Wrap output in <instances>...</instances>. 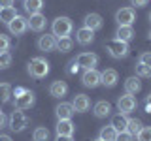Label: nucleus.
Here are the masks:
<instances>
[{"instance_id":"ddd939ff","label":"nucleus","mask_w":151,"mask_h":141,"mask_svg":"<svg viewBox=\"0 0 151 141\" xmlns=\"http://www.w3.org/2000/svg\"><path fill=\"white\" fill-rule=\"evenodd\" d=\"M72 107H74L76 113H85L91 107V100H89V96H85V94H78L72 102Z\"/></svg>"},{"instance_id":"c85d7f7f","label":"nucleus","mask_w":151,"mask_h":141,"mask_svg":"<svg viewBox=\"0 0 151 141\" xmlns=\"http://www.w3.org/2000/svg\"><path fill=\"white\" fill-rule=\"evenodd\" d=\"M47 137H49V130L44 128V126L36 128L34 134H32V139H34V141H47Z\"/></svg>"},{"instance_id":"9d476101","label":"nucleus","mask_w":151,"mask_h":141,"mask_svg":"<svg viewBox=\"0 0 151 141\" xmlns=\"http://www.w3.org/2000/svg\"><path fill=\"white\" fill-rule=\"evenodd\" d=\"M38 47H40V51H45V53L55 51V49H57V38H55L53 34H44V36H40V40H38Z\"/></svg>"},{"instance_id":"4468645a","label":"nucleus","mask_w":151,"mask_h":141,"mask_svg":"<svg viewBox=\"0 0 151 141\" xmlns=\"http://www.w3.org/2000/svg\"><path fill=\"white\" fill-rule=\"evenodd\" d=\"M102 17L98 15V13H89V15H85V21H83V25L85 28H89V30H100L102 28Z\"/></svg>"},{"instance_id":"f03ea898","label":"nucleus","mask_w":151,"mask_h":141,"mask_svg":"<svg viewBox=\"0 0 151 141\" xmlns=\"http://www.w3.org/2000/svg\"><path fill=\"white\" fill-rule=\"evenodd\" d=\"M72 32V21L68 17H57L53 21V36L55 38H66Z\"/></svg>"},{"instance_id":"bb28decb","label":"nucleus","mask_w":151,"mask_h":141,"mask_svg":"<svg viewBox=\"0 0 151 141\" xmlns=\"http://www.w3.org/2000/svg\"><path fill=\"white\" fill-rule=\"evenodd\" d=\"M100 139L102 141H115L117 139V132L113 130V126H104V128L100 130Z\"/></svg>"},{"instance_id":"393cba45","label":"nucleus","mask_w":151,"mask_h":141,"mask_svg":"<svg viewBox=\"0 0 151 141\" xmlns=\"http://www.w3.org/2000/svg\"><path fill=\"white\" fill-rule=\"evenodd\" d=\"M142 128H144V124L140 119H127V132L130 135H138Z\"/></svg>"},{"instance_id":"dca6fc26","label":"nucleus","mask_w":151,"mask_h":141,"mask_svg":"<svg viewBox=\"0 0 151 141\" xmlns=\"http://www.w3.org/2000/svg\"><path fill=\"white\" fill-rule=\"evenodd\" d=\"M111 113V103L106 102V100H100L94 103V117H98V119H106V117H110Z\"/></svg>"},{"instance_id":"09e8293b","label":"nucleus","mask_w":151,"mask_h":141,"mask_svg":"<svg viewBox=\"0 0 151 141\" xmlns=\"http://www.w3.org/2000/svg\"><path fill=\"white\" fill-rule=\"evenodd\" d=\"M0 113H2V111H0Z\"/></svg>"},{"instance_id":"7ed1b4c3","label":"nucleus","mask_w":151,"mask_h":141,"mask_svg":"<svg viewBox=\"0 0 151 141\" xmlns=\"http://www.w3.org/2000/svg\"><path fill=\"white\" fill-rule=\"evenodd\" d=\"M8 126H9L13 132H21V130H25L27 126H28V117H27L23 111L15 109V111L12 113V117L8 119Z\"/></svg>"},{"instance_id":"a18cd8bd","label":"nucleus","mask_w":151,"mask_h":141,"mask_svg":"<svg viewBox=\"0 0 151 141\" xmlns=\"http://www.w3.org/2000/svg\"><path fill=\"white\" fill-rule=\"evenodd\" d=\"M94 141H102V139H100V137H98V139H94Z\"/></svg>"},{"instance_id":"39448f33","label":"nucleus","mask_w":151,"mask_h":141,"mask_svg":"<svg viewBox=\"0 0 151 141\" xmlns=\"http://www.w3.org/2000/svg\"><path fill=\"white\" fill-rule=\"evenodd\" d=\"M115 21L119 26H132V23L136 21V13L132 8H121L115 13Z\"/></svg>"},{"instance_id":"6e6552de","label":"nucleus","mask_w":151,"mask_h":141,"mask_svg":"<svg viewBox=\"0 0 151 141\" xmlns=\"http://www.w3.org/2000/svg\"><path fill=\"white\" fill-rule=\"evenodd\" d=\"M34 103V92L32 90H25L21 94V96L15 98V102H13V105H15V109L23 111V109H28V107Z\"/></svg>"},{"instance_id":"7c9ffc66","label":"nucleus","mask_w":151,"mask_h":141,"mask_svg":"<svg viewBox=\"0 0 151 141\" xmlns=\"http://www.w3.org/2000/svg\"><path fill=\"white\" fill-rule=\"evenodd\" d=\"M136 75H140V77H151V66L138 64L136 66Z\"/></svg>"},{"instance_id":"0eeeda50","label":"nucleus","mask_w":151,"mask_h":141,"mask_svg":"<svg viewBox=\"0 0 151 141\" xmlns=\"http://www.w3.org/2000/svg\"><path fill=\"white\" fill-rule=\"evenodd\" d=\"M81 83L85 85V87H89V88L98 87V85H100V72H96L94 68L85 70L83 75H81Z\"/></svg>"},{"instance_id":"58836bf2","label":"nucleus","mask_w":151,"mask_h":141,"mask_svg":"<svg viewBox=\"0 0 151 141\" xmlns=\"http://www.w3.org/2000/svg\"><path fill=\"white\" fill-rule=\"evenodd\" d=\"M132 2V6H136V8H144L145 4H147V0H130Z\"/></svg>"},{"instance_id":"b1692460","label":"nucleus","mask_w":151,"mask_h":141,"mask_svg":"<svg viewBox=\"0 0 151 141\" xmlns=\"http://www.w3.org/2000/svg\"><path fill=\"white\" fill-rule=\"evenodd\" d=\"M111 126H113V130H115L117 134H121V132H127V117L121 115V113H117V115L111 119Z\"/></svg>"},{"instance_id":"f8f14e48","label":"nucleus","mask_w":151,"mask_h":141,"mask_svg":"<svg viewBox=\"0 0 151 141\" xmlns=\"http://www.w3.org/2000/svg\"><path fill=\"white\" fill-rule=\"evenodd\" d=\"M8 28H9V32H12L13 36H21V34H25V30L28 28L27 19H23V17H19V15H17V17L8 25Z\"/></svg>"},{"instance_id":"f257e3e1","label":"nucleus","mask_w":151,"mask_h":141,"mask_svg":"<svg viewBox=\"0 0 151 141\" xmlns=\"http://www.w3.org/2000/svg\"><path fill=\"white\" fill-rule=\"evenodd\" d=\"M28 73L36 79L45 77V75L49 73V62H47L45 58H42V56H36V58H32L30 62H28Z\"/></svg>"},{"instance_id":"473e14b6","label":"nucleus","mask_w":151,"mask_h":141,"mask_svg":"<svg viewBox=\"0 0 151 141\" xmlns=\"http://www.w3.org/2000/svg\"><path fill=\"white\" fill-rule=\"evenodd\" d=\"M138 141H151V128H142L140 134L136 135Z\"/></svg>"},{"instance_id":"9b49d317","label":"nucleus","mask_w":151,"mask_h":141,"mask_svg":"<svg viewBox=\"0 0 151 141\" xmlns=\"http://www.w3.org/2000/svg\"><path fill=\"white\" fill-rule=\"evenodd\" d=\"M45 15H42V13H34V15H30V19H27L28 28L34 32H42L45 28Z\"/></svg>"},{"instance_id":"6ab92c4d","label":"nucleus","mask_w":151,"mask_h":141,"mask_svg":"<svg viewBox=\"0 0 151 141\" xmlns=\"http://www.w3.org/2000/svg\"><path fill=\"white\" fill-rule=\"evenodd\" d=\"M66 92H68V85H66L64 81H53L49 87V94L55 98H63L66 96Z\"/></svg>"},{"instance_id":"ea45409f","label":"nucleus","mask_w":151,"mask_h":141,"mask_svg":"<svg viewBox=\"0 0 151 141\" xmlns=\"http://www.w3.org/2000/svg\"><path fill=\"white\" fill-rule=\"evenodd\" d=\"M78 70H79V66L76 64V62H72V64H70V68H68V73L74 75V73H78Z\"/></svg>"},{"instance_id":"c756f323","label":"nucleus","mask_w":151,"mask_h":141,"mask_svg":"<svg viewBox=\"0 0 151 141\" xmlns=\"http://www.w3.org/2000/svg\"><path fill=\"white\" fill-rule=\"evenodd\" d=\"M9 96H12V87H9L8 83L0 85V103L9 102Z\"/></svg>"},{"instance_id":"2f4dec72","label":"nucleus","mask_w":151,"mask_h":141,"mask_svg":"<svg viewBox=\"0 0 151 141\" xmlns=\"http://www.w3.org/2000/svg\"><path fill=\"white\" fill-rule=\"evenodd\" d=\"M9 64H12V55L8 51L6 53H0V70H6Z\"/></svg>"},{"instance_id":"4c0bfd02","label":"nucleus","mask_w":151,"mask_h":141,"mask_svg":"<svg viewBox=\"0 0 151 141\" xmlns=\"http://www.w3.org/2000/svg\"><path fill=\"white\" fill-rule=\"evenodd\" d=\"M6 126H8V117L4 115V113H0V130L6 128Z\"/></svg>"},{"instance_id":"aec40b11","label":"nucleus","mask_w":151,"mask_h":141,"mask_svg":"<svg viewBox=\"0 0 151 141\" xmlns=\"http://www.w3.org/2000/svg\"><path fill=\"white\" fill-rule=\"evenodd\" d=\"M125 90L127 94H130V96H134V94H138L142 90V83H140V79L138 77H129L125 81Z\"/></svg>"},{"instance_id":"49530a36","label":"nucleus","mask_w":151,"mask_h":141,"mask_svg":"<svg viewBox=\"0 0 151 141\" xmlns=\"http://www.w3.org/2000/svg\"><path fill=\"white\" fill-rule=\"evenodd\" d=\"M149 40H151V30H149Z\"/></svg>"},{"instance_id":"37998d69","label":"nucleus","mask_w":151,"mask_h":141,"mask_svg":"<svg viewBox=\"0 0 151 141\" xmlns=\"http://www.w3.org/2000/svg\"><path fill=\"white\" fill-rule=\"evenodd\" d=\"M25 90H27V88H23V87H17V88H15V98H17V96H21V94L25 92Z\"/></svg>"},{"instance_id":"f704fd0d","label":"nucleus","mask_w":151,"mask_h":141,"mask_svg":"<svg viewBox=\"0 0 151 141\" xmlns=\"http://www.w3.org/2000/svg\"><path fill=\"white\" fill-rule=\"evenodd\" d=\"M132 139H134V135H130L129 132H121V134H117L115 141H132Z\"/></svg>"},{"instance_id":"e433bc0d","label":"nucleus","mask_w":151,"mask_h":141,"mask_svg":"<svg viewBox=\"0 0 151 141\" xmlns=\"http://www.w3.org/2000/svg\"><path fill=\"white\" fill-rule=\"evenodd\" d=\"M4 8H13V0H0V9Z\"/></svg>"},{"instance_id":"423d86ee","label":"nucleus","mask_w":151,"mask_h":141,"mask_svg":"<svg viewBox=\"0 0 151 141\" xmlns=\"http://www.w3.org/2000/svg\"><path fill=\"white\" fill-rule=\"evenodd\" d=\"M76 64L79 66V68H85V70H91L96 66L98 62V56L94 55V53H81V55H78L76 56V60H74Z\"/></svg>"},{"instance_id":"f3484780","label":"nucleus","mask_w":151,"mask_h":141,"mask_svg":"<svg viewBox=\"0 0 151 141\" xmlns=\"http://www.w3.org/2000/svg\"><path fill=\"white\" fill-rule=\"evenodd\" d=\"M57 117H59V120H70L72 119V115H74V107H72V103H59L57 105Z\"/></svg>"},{"instance_id":"a878e982","label":"nucleus","mask_w":151,"mask_h":141,"mask_svg":"<svg viewBox=\"0 0 151 141\" xmlns=\"http://www.w3.org/2000/svg\"><path fill=\"white\" fill-rule=\"evenodd\" d=\"M15 17H17L15 8H4V9H0V23H6V25H9V23H12Z\"/></svg>"},{"instance_id":"cd10ccee","label":"nucleus","mask_w":151,"mask_h":141,"mask_svg":"<svg viewBox=\"0 0 151 141\" xmlns=\"http://www.w3.org/2000/svg\"><path fill=\"white\" fill-rule=\"evenodd\" d=\"M72 45H74V41L70 40L68 36H66V38H59V40H57V49H59L60 53L70 51V49H72Z\"/></svg>"},{"instance_id":"412c9836","label":"nucleus","mask_w":151,"mask_h":141,"mask_svg":"<svg viewBox=\"0 0 151 141\" xmlns=\"http://www.w3.org/2000/svg\"><path fill=\"white\" fill-rule=\"evenodd\" d=\"M76 130V126L72 124V120H59L57 122V135H72Z\"/></svg>"},{"instance_id":"2eb2a0df","label":"nucleus","mask_w":151,"mask_h":141,"mask_svg":"<svg viewBox=\"0 0 151 141\" xmlns=\"http://www.w3.org/2000/svg\"><path fill=\"white\" fill-rule=\"evenodd\" d=\"M117 81H119V75H117L115 70H104V72L100 73V83L104 85V87H115Z\"/></svg>"},{"instance_id":"5701e85b","label":"nucleus","mask_w":151,"mask_h":141,"mask_svg":"<svg viewBox=\"0 0 151 141\" xmlns=\"http://www.w3.org/2000/svg\"><path fill=\"white\" fill-rule=\"evenodd\" d=\"M25 11L34 15V13H40L42 8H44V0H25Z\"/></svg>"},{"instance_id":"c03bdc74","label":"nucleus","mask_w":151,"mask_h":141,"mask_svg":"<svg viewBox=\"0 0 151 141\" xmlns=\"http://www.w3.org/2000/svg\"><path fill=\"white\" fill-rule=\"evenodd\" d=\"M0 141H12V137L9 135H0Z\"/></svg>"},{"instance_id":"20e7f679","label":"nucleus","mask_w":151,"mask_h":141,"mask_svg":"<svg viewBox=\"0 0 151 141\" xmlns=\"http://www.w3.org/2000/svg\"><path fill=\"white\" fill-rule=\"evenodd\" d=\"M108 51H110V55L113 58H125L127 55H129V45L125 43V41H119V40H111L108 41Z\"/></svg>"},{"instance_id":"79ce46f5","label":"nucleus","mask_w":151,"mask_h":141,"mask_svg":"<svg viewBox=\"0 0 151 141\" xmlns=\"http://www.w3.org/2000/svg\"><path fill=\"white\" fill-rule=\"evenodd\" d=\"M145 111L151 113V94L147 96V100H145Z\"/></svg>"},{"instance_id":"1a4fd4ad","label":"nucleus","mask_w":151,"mask_h":141,"mask_svg":"<svg viewBox=\"0 0 151 141\" xmlns=\"http://www.w3.org/2000/svg\"><path fill=\"white\" fill-rule=\"evenodd\" d=\"M134 107H136V100L130 94H125V96H121L119 100H117V109H119L121 115H127V113L134 111Z\"/></svg>"},{"instance_id":"a19ab883","label":"nucleus","mask_w":151,"mask_h":141,"mask_svg":"<svg viewBox=\"0 0 151 141\" xmlns=\"http://www.w3.org/2000/svg\"><path fill=\"white\" fill-rule=\"evenodd\" d=\"M55 141H74V137L72 135H57Z\"/></svg>"},{"instance_id":"a211bd4d","label":"nucleus","mask_w":151,"mask_h":141,"mask_svg":"<svg viewBox=\"0 0 151 141\" xmlns=\"http://www.w3.org/2000/svg\"><path fill=\"white\" fill-rule=\"evenodd\" d=\"M76 40H78V43H81V45H89V43H93V41H94V32L83 26V28H79V30H78Z\"/></svg>"},{"instance_id":"72a5a7b5","label":"nucleus","mask_w":151,"mask_h":141,"mask_svg":"<svg viewBox=\"0 0 151 141\" xmlns=\"http://www.w3.org/2000/svg\"><path fill=\"white\" fill-rule=\"evenodd\" d=\"M8 49H9V38L0 34V53H6Z\"/></svg>"},{"instance_id":"c9c22d12","label":"nucleus","mask_w":151,"mask_h":141,"mask_svg":"<svg viewBox=\"0 0 151 141\" xmlns=\"http://www.w3.org/2000/svg\"><path fill=\"white\" fill-rule=\"evenodd\" d=\"M140 64L151 66V53H142L140 55Z\"/></svg>"},{"instance_id":"de8ad7c7","label":"nucleus","mask_w":151,"mask_h":141,"mask_svg":"<svg viewBox=\"0 0 151 141\" xmlns=\"http://www.w3.org/2000/svg\"><path fill=\"white\" fill-rule=\"evenodd\" d=\"M149 21H151V13H149Z\"/></svg>"},{"instance_id":"4be33fe9","label":"nucleus","mask_w":151,"mask_h":141,"mask_svg":"<svg viewBox=\"0 0 151 141\" xmlns=\"http://www.w3.org/2000/svg\"><path fill=\"white\" fill-rule=\"evenodd\" d=\"M132 36H134V32H132V26H119L115 32V40L119 41H125V43H129L132 40Z\"/></svg>"}]
</instances>
